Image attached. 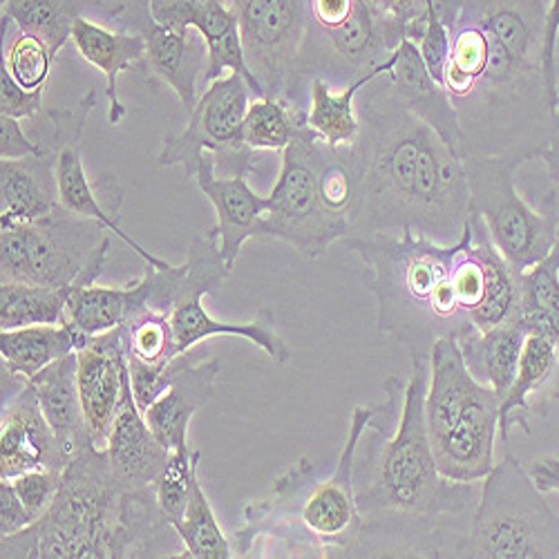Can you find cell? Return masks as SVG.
Wrapping results in <instances>:
<instances>
[{
    "mask_svg": "<svg viewBox=\"0 0 559 559\" xmlns=\"http://www.w3.org/2000/svg\"><path fill=\"white\" fill-rule=\"evenodd\" d=\"M546 10L548 0H463L443 76L461 159L524 166L559 132L544 76Z\"/></svg>",
    "mask_w": 559,
    "mask_h": 559,
    "instance_id": "1",
    "label": "cell"
},
{
    "mask_svg": "<svg viewBox=\"0 0 559 559\" xmlns=\"http://www.w3.org/2000/svg\"><path fill=\"white\" fill-rule=\"evenodd\" d=\"M430 358H412L407 379L383 383L385 401L358 441L354 490L362 526L352 557H448V520L471 518L481 481H450L426 426Z\"/></svg>",
    "mask_w": 559,
    "mask_h": 559,
    "instance_id": "2",
    "label": "cell"
},
{
    "mask_svg": "<svg viewBox=\"0 0 559 559\" xmlns=\"http://www.w3.org/2000/svg\"><path fill=\"white\" fill-rule=\"evenodd\" d=\"M352 144L356 193L349 236L403 233L456 242L471 217V186L461 157L396 97L385 74L367 83Z\"/></svg>",
    "mask_w": 559,
    "mask_h": 559,
    "instance_id": "3",
    "label": "cell"
},
{
    "mask_svg": "<svg viewBox=\"0 0 559 559\" xmlns=\"http://www.w3.org/2000/svg\"><path fill=\"white\" fill-rule=\"evenodd\" d=\"M0 557H186V546L159 508L155 484L126 490L106 450L87 448L68 463L48 512L21 533L3 537Z\"/></svg>",
    "mask_w": 559,
    "mask_h": 559,
    "instance_id": "4",
    "label": "cell"
},
{
    "mask_svg": "<svg viewBox=\"0 0 559 559\" xmlns=\"http://www.w3.org/2000/svg\"><path fill=\"white\" fill-rule=\"evenodd\" d=\"M377 405L352 412L349 435L332 475L300 456L273 481L271 495L245 506V526L233 533L236 557H249L260 542L277 546L275 557H352L362 515L354 490V456Z\"/></svg>",
    "mask_w": 559,
    "mask_h": 559,
    "instance_id": "5",
    "label": "cell"
},
{
    "mask_svg": "<svg viewBox=\"0 0 559 559\" xmlns=\"http://www.w3.org/2000/svg\"><path fill=\"white\" fill-rule=\"evenodd\" d=\"M465 242L439 245L405 228L403 233L345 238L358 253L362 283L379 305V332L399 341L412 358H430L441 338L477 330L456 302L452 266Z\"/></svg>",
    "mask_w": 559,
    "mask_h": 559,
    "instance_id": "6",
    "label": "cell"
},
{
    "mask_svg": "<svg viewBox=\"0 0 559 559\" xmlns=\"http://www.w3.org/2000/svg\"><path fill=\"white\" fill-rule=\"evenodd\" d=\"M501 396L463 362L459 341L441 338L430 354L426 426L439 473L450 481H484L495 468Z\"/></svg>",
    "mask_w": 559,
    "mask_h": 559,
    "instance_id": "7",
    "label": "cell"
},
{
    "mask_svg": "<svg viewBox=\"0 0 559 559\" xmlns=\"http://www.w3.org/2000/svg\"><path fill=\"white\" fill-rule=\"evenodd\" d=\"M405 27L371 0H305V38L283 102L307 110L313 79L341 90L383 66Z\"/></svg>",
    "mask_w": 559,
    "mask_h": 559,
    "instance_id": "8",
    "label": "cell"
},
{
    "mask_svg": "<svg viewBox=\"0 0 559 559\" xmlns=\"http://www.w3.org/2000/svg\"><path fill=\"white\" fill-rule=\"evenodd\" d=\"M465 559H550L559 557V515L548 506L528 471L512 456L495 463L468 531L452 548Z\"/></svg>",
    "mask_w": 559,
    "mask_h": 559,
    "instance_id": "9",
    "label": "cell"
},
{
    "mask_svg": "<svg viewBox=\"0 0 559 559\" xmlns=\"http://www.w3.org/2000/svg\"><path fill=\"white\" fill-rule=\"evenodd\" d=\"M112 233L59 206L34 222L0 219V283L87 287L104 273Z\"/></svg>",
    "mask_w": 559,
    "mask_h": 559,
    "instance_id": "10",
    "label": "cell"
},
{
    "mask_svg": "<svg viewBox=\"0 0 559 559\" xmlns=\"http://www.w3.org/2000/svg\"><path fill=\"white\" fill-rule=\"evenodd\" d=\"M332 151L307 123L280 155L277 179L264 213V240H283L307 260H318L349 236V215L330 191Z\"/></svg>",
    "mask_w": 559,
    "mask_h": 559,
    "instance_id": "11",
    "label": "cell"
},
{
    "mask_svg": "<svg viewBox=\"0 0 559 559\" xmlns=\"http://www.w3.org/2000/svg\"><path fill=\"white\" fill-rule=\"evenodd\" d=\"M471 186V215H479L499 253L518 271L542 262L559 242V204L552 191L533 209L518 191L520 164L506 157L461 159Z\"/></svg>",
    "mask_w": 559,
    "mask_h": 559,
    "instance_id": "12",
    "label": "cell"
},
{
    "mask_svg": "<svg viewBox=\"0 0 559 559\" xmlns=\"http://www.w3.org/2000/svg\"><path fill=\"white\" fill-rule=\"evenodd\" d=\"M251 87L238 72L222 76L202 92L183 132L164 136L157 164L162 168H183L186 179H195L204 153L215 157V170L222 177L262 175L271 153L247 146L242 136L245 115L251 104Z\"/></svg>",
    "mask_w": 559,
    "mask_h": 559,
    "instance_id": "13",
    "label": "cell"
},
{
    "mask_svg": "<svg viewBox=\"0 0 559 559\" xmlns=\"http://www.w3.org/2000/svg\"><path fill=\"white\" fill-rule=\"evenodd\" d=\"M97 102H99V87L92 85L74 106L45 110V115H48L52 123L50 151L55 155L61 206L74 215L102 222L115 238H119L126 247H130L146 264L166 269L170 266L166 260L146 251L119 226L121 206H123V189L119 179L115 175H102L95 183L87 179V173L83 166V132L92 110L97 108Z\"/></svg>",
    "mask_w": 559,
    "mask_h": 559,
    "instance_id": "14",
    "label": "cell"
},
{
    "mask_svg": "<svg viewBox=\"0 0 559 559\" xmlns=\"http://www.w3.org/2000/svg\"><path fill=\"white\" fill-rule=\"evenodd\" d=\"M104 25L142 34L146 40L144 79L151 85H168L186 112L195 108L198 85L204 83L209 70L206 40L195 27L177 32L157 23L148 0H117Z\"/></svg>",
    "mask_w": 559,
    "mask_h": 559,
    "instance_id": "15",
    "label": "cell"
},
{
    "mask_svg": "<svg viewBox=\"0 0 559 559\" xmlns=\"http://www.w3.org/2000/svg\"><path fill=\"white\" fill-rule=\"evenodd\" d=\"M191 289L186 262L179 266L146 264V273L128 285L117 287H70L68 292V322L85 336L106 334L121 324L148 311L170 313L181 294Z\"/></svg>",
    "mask_w": 559,
    "mask_h": 559,
    "instance_id": "16",
    "label": "cell"
},
{
    "mask_svg": "<svg viewBox=\"0 0 559 559\" xmlns=\"http://www.w3.org/2000/svg\"><path fill=\"white\" fill-rule=\"evenodd\" d=\"M228 5L264 97L283 99L305 38V0H228Z\"/></svg>",
    "mask_w": 559,
    "mask_h": 559,
    "instance_id": "17",
    "label": "cell"
},
{
    "mask_svg": "<svg viewBox=\"0 0 559 559\" xmlns=\"http://www.w3.org/2000/svg\"><path fill=\"white\" fill-rule=\"evenodd\" d=\"M79 392L92 448L106 450L123 392L128 367L126 324L106 334L92 336L79 352Z\"/></svg>",
    "mask_w": 559,
    "mask_h": 559,
    "instance_id": "18",
    "label": "cell"
},
{
    "mask_svg": "<svg viewBox=\"0 0 559 559\" xmlns=\"http://www.w3.org/2000/svg\"><path fill=\"white\" fill-rule=\"evenodd\" d=\"M52 426L45 418L29 381L12 396H3L0 409V479H14L29 471L68 468Z\"/></svg>",
    "mask_w": 559,
    "mask_h": 559,
    "instance_id": "19",
    "label": "cell"
},
{
    "mask_svg": "<svg viewBox=\"0 0 559 559\" xmlns=\"http://www.w3.org/2000/svg\"><path fill=\"white\" fill-rule=\"evenodd\" d=\"M195 181L215 209V230L219 236L222 258L233 271L242 247L249 240H264V213L269 200L251 189L249 177L217 175L215 157L211 153L202 155Z\"/></svg>",
    "mask_w": 559,
    "mask_h": 559,
    "instance_id": "20",
    "label": "cell"
},
{
    "mask_svg": "<svg viewBox=\"0 0 559 559\" xmlns=\"http://www.w3.org/2000/svg\"><path fill=\"white\" fill-rule=\"evenodd\" d=\"M559 405V338L528 332L515 383L501 401L499 437L508 445L515 426L531 435V416H546Z\"/></svg>",
    "mask_w": 559,
    "mask_h": 559,
    "instance_id": "21",
    "label": "cell"
},
{
    "mask_svg": "<svg viewBox=\"0 0 559 559\" xmlns=\"http://www.w3.org/2000/svg\"><path fill=\"white\" fill-rule=\"evenodd\" d=\"M112 473L126 490H139L153 486L170 461V450L148 428L144 412L139 409L132 385L130 369L123 371V392L119 409L112 424L110 441L106 448Z\"/></svg>",
    "mask_w": 559,
    "mask_h": 559,
    "instance_id": "22",
    "label": "cell"
},
{
    "mask_svg": "<svg viewBox=\"0 0 559 559\" xmlns=\"http://www.w3.org/2000/svg\"><path fill=\"white\" fill-rule=\"evenodd\" d=\"M204 296L206 292L202 289L186 292L168 313L175 347L179 354L193 349L211 336H236L260 347L273 365L292 362V349L287 347L283 336L275 332V320L269 309H262L255 320L249 322L215 320L202 305Z\"/></svg>",
    "mask_w": 559,
    "mask_h": 559,
    "instance_id": "23",
    "label": "cell"
},
{
    "mask_svg": "<svg viewBox=\"0 0 559 559\" xmlns=\"http://www.w3.org/2000/svg\"><path fill=\"white\" fill-rule=\"evenodd\" d=\"M72 43L76 52L95 66L106 79V97L110 102L108 123L117 128L128 110L119 99L117 79L123 72H142L146 70V40L136 32H119L104 23L79 16L72 27Z\"/></svg>",
    "mask_w": 559,
    "mask_h": 559,
    "instance_id": "24",
    "label": "cell"
},
{
    "mask_svg": "<svg viewBox=\"0 0 559 559\" xmlns=\"http://www.w3.org/2000/svg\"><path fill=\"white\" fill-rule=\"evenodd\" d=\"M399 102L421 121H426L443 142L459 155V119L448 92L432 79L418 45L405 38L396 50V63L388 72Z\"/></svg>",
    "mask_w": 559,
    "mask_h": 559,
    "instance_id": "25",
    "label": "cell"
},
{
    "mask_svg": "<svg viewBox=\"0 0 559 559\" xmlns=\"http://www.w3.org/2000/svg\"><path fill=\"white\" fill-rule=\"evenodd\" d=\"M219 369V362L209 356L191 362L144 412L148 428L170 452L189 448L186 435H189L191 418L213 399Z\"/></svg>",
    "mask_w": 559,
    "mask_h": 559,
    "instance_id": "26",
    "label": "cell"
},
{
    "mask_svg": "<svg viewBox=\"0 0 559 559\" xmlns=\"http://www.w3.org/2000/svg\"><path fill=\"white\" fill-rule=\"evenodd\" d=\"M29 385L66 456L72 461L92 448L79 392V354L72 352L40 369L29 379Z\"/></svg>",
    "mask_w": 559,
    "mask_h": 559,
    "instance_id": "27",
    "label": "cell"
},
{
    "mask_svg": "<svg viewBox=\"0 0 559 559\" xmlns=\"http://www.w3.org/2000/svg\"><path fill=\"white\" fill-rule=\"evenodd\" d=\"M61 206L55 155L0 159V219L34 222Z\"/></svg>",
    "mask_w": 559,
    "mask_h": 559,
    "instance_id": "28",
    "label": "cell"
},
{
    "mask_svg": "<svg viewBox=\"0 0 559 559\" xmlns=\"http://www.w3.org/2000/svg\"><path fill=\"white\" fill-rule=\"evenodd\" d=\"M456 341L471 374L479 383L492 388L503 401L515 383L526 341L522 320H512L490 330H473Z\"/></svg>",
    "mask_w": 559,
    "mask_h": 559,
    "instance_id": "29",
    "label": "cell"
},
{
    "mask_svg": "<svg viewBox=\"0 0 559 559\" xmlns=\"http://www.w3.org/2000/svg\"><path fill=\"white\" fill-rule=\"evenodd\" d=\"M399 50V48H396ZM396 63V52L377 70L356 79L354 83L341 87L338 92L322 79H313L309 85V102H307V126L320 134V139L330 148H345L352 146L358 132L360 119L356 110V99L367 83L377 76L390 72Z\"/></svg>",
    "mask_w": 559,
    "mask_h": 559,
    "instance_id": "30",
    "label": "cell"
},
{
    "mask_svg": "<svg viewBox=\"0 0 559 559\" xmlns=\"http://www.w3.org/2000/svg\"><path fill=\"white\" fill-rule=\"evenodd\" d=\"M90 341L92 338L79 332L72 322L34 324V328L0 332V356H3L5 371L29 381L40 369L79 352Z\"/></svg>",
    "mask_w": 559,
    "mask_h": 559,
    "instance_id": "31",
    "label": "cell"
},
{
    "mask_svg": "<svg viewBox=\"0 0 559 559\" xmlns=\"http://www.w3.org/2000/svg\"><path fill=\"white\" fill-rule=\"evenodd\" d=\"M68 292L25 283H0V332L34 328V324H66Z\"/></svg>",
    "mask_w": 559,
    "mask_h": 559,
    "instance_id": "32",
    "label": "cell"
},
{
    "mask_svg": "<svg viewBox=\"0 0 559 559\" xmlns=\"http://www.w3.org/2000/svg\"><path fill=\"white\" fill-rule=\"evenodd\" d=\"M0 16L50 45L55 57L72 40V27L83 16L81 0H0Z\"/></svg>",
    "mask_w": 559,
    "mask_h": 559,
    "instance_id": "33",
    "label": "cell"
},
{
    "mask_svg": "<svg viewBox=\"0 0 559 559\" xmlns=\"http://www.w3.org/2000/svg\"><path fill=\"white\" fill-rule=\"evenodd\" d=\"M526 334L542 332L559 338V242L522 273V316Z\"/></svg>",
    "mask_w": 559,
    "mask_h": 559,
    "instance_id": "34",
    "label": "cell"
},
{
    "mask_svg": "<svg viewBox=\"0 0 559 559\" xmlns=\"http://www.w3.org/2000/svg\"><path fill=\"white\" fill-rule=\"evenodd\" d=\"M307 123V110H298L283 99L253 97L242 123L247 146L260 153H283Z\"/></svg>",
    "mask_w": 559,
    "mask_h": 559,
    "instance_id": "35",
    "label": "cell"
},
{
    "mask_svg": "<svg viewBox=\"0 0 559 559\" xmlns=\"http://www.w3.org/2000/svg\"><path fill=\"white\" fill-rule=\"evenodd\" d=\"M3 29V68L25 90H45L57 57L50 45L34 34L23 32L12 19L0 16Z\"/></svg>",
    "mask_w": 559,
    "mask_h": 559,
    "instance_id": "36",
    "label": "cell"
},
{
    "mask_svg": "<svg viewBox=\"0 0 559 559\" xmlns=\"http://www.w3.org/2000/svg\"><path fill=\"white\" fill-rule=\"evenodd\" d=\"M177 533L186 546V557L193 559H228L236 557L233 544L222 533L209 497L204 492L200 475L195 477L189 506L183 510V518L177 524Z\"/></svg>",
    "mask_w": 559,
    "mask_h": 559,
    "instance_id": "37",
    "label": "cell"
},
{
    "mask_svg": "<svg viewBox=\"0 0 559 559\" xmlns=\"http://www.w3.org/2000/svg\"><path fill=\"white\" fill-rule=\"evenodd\" d=\"M200 461H202L200 450H191V448L175 450L170 454V461L166 463L164 473L155 481L159 508L175 528L183 518L186 506H189L195 477L200 475Z\"/></svg>",
    "mask_w": 559,
    "mask_h": 559,
    "instance_id": "38",
    "label": "cell"
},
{
    "mask_svg": "<svg viewBox=\"0 0 559 559\" xmlns=\"http://www.w3.org/2000/svg\"><path fill=\"white\" fill-rule=\"evenodd\" d=\"M206 349H189L177 354L168 362H144L134 356H128V369H130V385L134 401L139 409L146 412L168 388L170 383L181 374V371L195 360L206 358Z\"/></svg>",
    "mask_w": 559,
    "mask_h": 559,
    "instance_id": "39",
    "label": "cell"
},
{
    "mask_svg": "<svg viewBox=\"0 0 559 559\" xmlns=\"http://www.w3.org/2000/svg\"><path fill=\"white\" fill-rule=\"evenodd\" d=\"M128 330V356L144 362H168L179 352L175 347V336L168 313L148 311L126 324Z\"/></svg>",
    "mask_w": 559,
    "mask_h": 559,
    "instance_id": "40",
    "label": "cell"
},
{
    "mask_svg": "<svg viewBox=\"0 0 559 559\" xmlns=\"http://www.w3.org/2000/svg\"><path fill=\"white\" fill-rule=\"evenodd\" d=\"M61 479L63 473L59 471H29L23 473L14 479H5L12 481L16 495L23 499V503L34 512V518H43L48 508L52 506L59 488H61Z\"/></svg>",
    "mask_w": 559,
    "mask_h": 559,
    "instance_id": "41",
    "label": "cell"
},
{
    "mask_svg": "<svg viewBox=\"0 0 559 559\" xmlns=\"http://www.w3.org/2000/svg\"><path fill=\"white\" fill-rule=\"evenodd\" d=\"M418 52H421L428 72L437 83L443 85L448 57H450V27L443 23V19L432 10L428 3V19H426V32L424 38L416 43Z\"/></svg>",
    "mask_w": 559,
    "mask_h": 559,
    "instance_id": "42",
    "label": "cell"
},
{
    "mask_svg": "<svg viewBox=\"0 0 559 559\" xmlns=\"http://www.w3.org/2000/svg\"><path fill=\"white\" fill-rule=\"evenodd\" d=\"M45 90H25L3 68L0 70V115L14 117L19 121L34 119L43 110Z\"/></svg>",
    "mask_w": 559,
    "mask_h": 559,
    "instance_id": "43",
    "label": "cell"
},
{
    "mask_svg": "<svg viewBox=\"0 0 559 559\" xmlns=\"http://www.w3.org/2000/svg\"><path fill=\"white\" fill-rule=\"evenodd\" d=\"M151 12L157 19V23L183 32L191 29L193 21L213 3L219 0H148Z\"/></svg>",
    "mask_w": 559,
    "mask_h": 559,
    "instance_id": "44",
    "label": "cell"
},
{
    "mask_svg": "<svg viewBox=\"0 0 559 559\" xmlns=\"http://www.w3.org/2000/svg\"><path fill=\"white\" fill-rule=\"evenodd\" d=\"M34 522V512L16 495L12 481L0 479V537L16 535Z\"/></svg>",
    "mask_w": 559,
    "mask_h": 559,
    "instance_id": "45",
    "label": "cell"
},
{
    "mask_svg": "<svg viewBox=\"0 0 559 559\" xmlns=\"http://www.w3.org/2000/svg\"><path fill=\"white\" fill-rule=\"evenodd\" d=\"M45 151H48V144H34L23 132L19 119L0 115V159H21L29 155H40Z\"/></svg>",
    "mask_w": 559,
    "mask_h": 559,
    "instance_id": "46",
    "label": "cell"
},
{
    "mask_svg": "<svg viewBox=\"0 0 559 559\" xmlns=\"http://www.w3.org/2000/svg\"><path fill=\"white\" fill-rule=\"evenodd\" d=\"M559 38V0H548L546 10V29H544V76L548 85V95L555 110V92H557V70H555V52Z\"/></svg>",
    "mask_w": 559,
    "mask_h": 559,
    "instance_id": "47",
    "label": "cell"
},
{
    "mask_svg": "<svg viewBox=\"0 0 559 559\" xmlns=\"http://www.w3.org/2000/svg\"><path fill=\"white\" fill-rule=\"evenodd\" d=\"M528 475L542 492H557L559 495V459L557 456H542L528 465Z\"/></svg>",
    "mask_w": 559,
    "mask_h": 559,
    "instance_id": "48",
    "label": "cell"
},
{
    "mask_svg": "<svg viewBox=\"0 0 559 559\" xmlns=\"http://www.w3.org/2000/svg\"><path fill=\"white\" fill-rule=\"evenodd\" d=\"M385 14H392L407 29L416 21H426L428 0H385Z\"/></svg>",
    "mask_w": 559,
    "mask_h": 559,
    "instance_id": "49",
    "label": "cell"
},
{
    "mask_svg": "<svg viewBox=\"0 0 559 559\" xmlns=\"http://www.w3.org/2000/svg\"><path fill=\"white\" fill-rule=\"evenodd\" d=\"M539 159L546 164L548 177H550V181L555 183V189L559 191V132L550 139L548 148L542 153Z\"/></svg>",
    "mask_w": 559,
    "mask_h": 559,
    "instance_id": "50",
    "label": "cell"
},
{
    "mask_svg": "<svg viewBox=\"0 0 559 559\" xmlns=\"http://www.w3.org/2000/svg\"><path fill=\"white\" fill-rule=\"evenodd\" d=\"M117 3V0H81L83 5V16L97 21V23H104L106 14L110 12V8Z\"/></svg>",
    "mask_w": 559,
    "mask_h": 559,
    "instance_id": "51",
    "label": "cell"
},
{
    "mask_svg": "<svg viewBox=\"0 0 559 559\" xmlns=\"http://www.w3.org/2000/svg\"><path fill=\"white\" fill-rule=\"evenodd\" d=\"M555 119L559 123V74H557V92H555Z\"/></svg>",
    "mask_w": 559,
    "mask_h": 559,
    "instance_id": "52",
    "label": "cell"
},
{
    "mask_svg": "<svg viewBox=\"0 0 559 559\" xmlns=\"http://www.w3.org/2000/svg\"><path fill=\"white\" fill-rule=\"evenodd\" d=\"M555 70L559 74V38H557V52H555Z\"/></svg>",
    "mask_w": 559,
    "mask_h": 559,
    "instance_id": "53",
    "label": "cell"
},
{
    "mask_svg": "<svg viewBox=\"0 0 559 559\" xmlns=\"http://www.w3.org/2000/svg\"><path fill=\"white\" fill-rule=\"evenodd\" d=\"M371 3H374L381 12H385V0H371Z\"/></svg>",
    "mask_w": 559,
    "mask_h": 559,
    "instance_id": "54",
    "label": "cell"
}]
</instances>
